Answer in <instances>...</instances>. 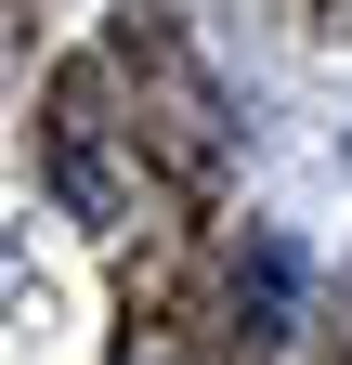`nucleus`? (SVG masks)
<instances>
[]
</instances>
